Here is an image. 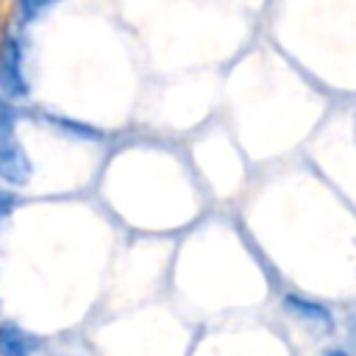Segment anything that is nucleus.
I'll return each instance as SVG.
<instances>
[{"instance_id": "5", "label": "nucleus", "mask_w": 356, "mask_h": 356, "mask_svg": "<svg viewBox=\"0 0 356 356\" xmlns=\"http://www.w3.org/2000/svg\"><path fill=\"white\" fill-rule=\"evenodd\" d=\"M17 209V195L11 189H3L0 186V222L11 217V211Z\"/></svg>"}, {"instance_id": "3", "label": "nucleus", "mask_w": 356, "mask_h": 356, "mask_svg": "<svg viewBox=\"0 0 356 356\" xmlns=\"http://www.w3.org/2000/svg\"><path fill=\"white\" fill-rule=\"evenodd\" d=\"M42 339L14 320H0V356H36Z\"/></svg>"}, {"instance_id": "2", "label": "nucleus", "mask_w": 356, "mask_h": 356, "mask_svg": "<svg viewBox=\"0 0 356 356\" xmlns=\"http://www.w3.org/2000/svg\"><path fill=\"white\" fill-rule=\"evenodd\" d=\"M281 306H284V312L289 317H295L303 325H314V328H323V331H328L334 325V314H331V309L325 303L312 300V298H303L298 292H286L281 298Z\"/></svg>"}, {"instance_id": "1", "label": "nucleus", "mask_w": 356, "mask_h": 356, "mask_svg": "<svg viewBox=\"0 0 356 356\" xmlns=\"http://www.w3.org/2000/svg\"><path fill=\"white\" fill-rule=\"evenodd\" d=\"M31 81L25 72V44L19 31L6 28L0 33V97L6 100H28Z\"/></svg>"}, {"instance_id": "6", "label": "nucleus", "mask_w": 356, "mask_h": 356, "mask_svg": "<svg viewBox=\"0 0 356 356\" xmlns=\"http://www.w3.org/2000/svg\"><path fill=\"white\" fill-rule=\"evenodd\" d=\"M317 356H353L348 348H342V345H334V348H325L323 353H317Z\"/></svg>"}, {"instance_id": "4", "label": "nucleus", "mask_w": 356, "mask_h": 356, "mask_svg": "<svg viewBox=\"0 0 356 356\" xmlns=\"http://www.w3.org/2000/svg\"><path fill=\"white\" fill-rule=\"evenodd\" d=\"M58 0H17L14 3V22L17 28L31 25L33 19H39L50 6H56Z\"/></svg>"}]
</instances>
